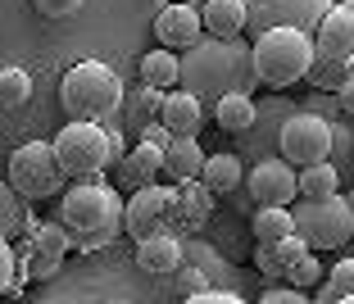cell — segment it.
Wrapping results in <instances>:
<instances>
[{
    "label": "cell",
    "mask_w": 354,
    "mask_h": 304,
    "mask_svg": "<svg viewBox=\"0 0 354 304\" xmlns=\"http://www.w3.org/2000/svg\"><path fill=\"white\" fill-rule=\"evenodd\" d=\"M200 168H205V150H200V137H173L159 155V173H164L173 187L182 182H196Z\"/></svg>",
    "instance_id": "obj_17"
},
{
    "label": "cell",
    "mask_w": 354,
    "mask_h": 304,
    "mask_svg": "<svg viewBox=\"0 0 354 304\" xmlns=\"http://www.w3.org/2000/svg\"><path fill=\"white\" fill-rule=\"evenodd\" d=\"M259 304H313L309 291H295V286H268L259 295Z\"/></svg>",
    "instance_id": "obj_33"
},
{
    "label": "cell",
    "mask_w": 354,
    "mask_h": 304,
    "mask_svg": "<svg viewBox=\"0 0 354 304\" xmlns=\"http://www.w3.org/2000/svg\"><path fill=\"white\" fill-rule=\"evenodd\" d=\"M141 141H146V146H155V150H164L173 137H168V127H164V123H146V127H141Z\"/></svg>",
    "instance_id": "obj_38"
},
{
    "label": "cell",
    "mask_w": 354,
    "mask_h": 304,
    "mask_svg": "<svg viewBox=\"0 0 354 304\" xmlns=\"http://www.w3.org/2000/svg\"><path fill=\"white\" fill-rule=\"evenodd\" d=\"M277 250H281V268H291V263H300L304 254H309V245H304V236H286V241H277Z\"/></svg>",
    "instance_id": "obj_36"
},
{
    "label": "cell",
    "mask_w": 354,
    "mask_h": 304,
    "mask_svg": "<svg viewBox=\"0 0 354 304\" xmlns=\"http://www.w3.org/2000/svg\"><path fill=\"white\" fill-rule=\"evenodd\" d=\"M254 118H259V109H254L250 95H241V91L218 95V105H214V123H218L223 132H250Z\"/></svg>",
    "instance_id": "obj_20"
},
{
    "label": "cell",
    "mask_w": 354,
    "mask_h": 304,
    "mask_svg": "<svg viewBox=\"0 0 354 304\" xmlns=\"http://www.w3.org/2000/svg\"><path fill=\"white\" fill-rule=\"evenodd\" d=\"M200 37H205V28H200V10H191V5L168 0L164 10L155 14V41L164 46V50H191Z\"/></svg>",
    "instance_id": "obj_14"
},
{
    "label": "cell",
    "mask_w": 354,
    "mask_h": 304,
    "mask_svg": "<svg viewBox=\"0 0 354 304\" xmlns=\"http://www.w3.org/2000/svg\"><path fill=\"white\" fill-rule=\"evenodd\" d=\"M68 250H73V241H68V231H64L59 222H32V227L23 231V245L14 250L19 254V263H14V291H19L23 282H50L64 268Z\"/></svg>",
    "instance_id": "obj_7"
},
{
    "label": "cell",
    "mask_w": 354,
    "mask_h": 304,
    "mask_svg": "<svg viewBox=\"0 0 354 304\" xmlns=\"http://www.w3.org/2000/svg\"><path fill=\"white\" fill-rule=\"evenodd\" d=\"M254 241H286L295 231V218H291V209H254Z\"/></svg>",
    "instance_id": "obj_26"
},
{
    "label": "cell",
    "mask_w": 354,
    "mask_h": 304,
    "mask_svg": "<svg viewBox=\"0 0 354 304\" xmlns=\"http://www.w3.org/2000/svg\"><path fill=\"white\" fill-rule=\"evenodd\" d=\"M341 10H345V14H350V19H354V0H345V5H341Z\"/></svg>",
    "instance_id": "obj_43"
},
{
    "label": "cell",
    "mask_w": 354,
    "mask_h": 304,
    "mask_svg": "<svg viewBox=\"0 0 354 304\" xmlns=\"http://www.w3.org/2000/svg\"><path fill=\"white\" fill-rule=\"evenodd\" d=\"M32 222L37 218H32L28 200H23L10 182H0V236H5V241H10V236H23Z\"/></svg>",
    "instance_id": "obj_23"
},
{
    "label": "cell",
    "mask_w": 354,
    "mask_h": 304,
    "mask_svg": "<svg viewBox=\"0 0 354 304\" xmlns=\"http://www.w3.org/2000/svg\"><path fill=\"white\" fill-rule=\"evenodd\" d=\"M14 263H19V254H14V245L0 236V295L14 291Z\"/></svg>",
    "instance_id": "obj_35"
},
{
    "label": "cell",
    "mask_w": 354,
    "mask_h": 304,
    "mask_svg": "<svg viewBox=\"0 0 354 304\" xmlns=\"http://www.w3.org/2000/svg\"><path fill=\"white\" fill-rule=\"evenodd\" d=\"M159 155H164V150L136 141V146L118 159V164H123V182H132V187H150V182H159Z\"/></svg>",
    "instance_id": "obj_22"
},
{
    "label": "cell",
    "mask_w": 354,
    "mask_h": 304,
    "mask_svg": "<svg viewBox=\"0 0 354 304\" xmlns=\"http://www.w3.org/2000/svg\"><path fill=\"white\" fill-rule=\"evenodd\" d=\"M336 105H341L345 114H354V77H345V82L336 86Z\"/></svg>",
    "instance_id": "obj_39"
},
{
    "label": "cell",
    "mask_w": 354,
    "mask_h": 304,
    "mask_svg": "<svg viewBox=\"0 0 354 304\" xmlns=\"http://www.w3.org/2000/svg\"><path fill=\"white\" fill-rule=\"evenodd\" d=\"M177 82H182V91L196 95V100L205 91L227 95V86H232V91H241V95H250V86H254L250 55L241 59L236 41H218V37L205 41V37H200V41L191 46L187 59H177Z\"/></svg>",
    "instance_id": "obj_2"
},
{
    "label": "cell",
    "mask_w": 354,
    "mask_h": 304,
    "mask_svg": "<svg viewBox=\"0 0 354 304\" xmlns=\"http://www.w3.org/2000/svg\"><path fill=\"white\" fill-rule=\"evenodd\" d=\"M159 123L168 127V137H200L205 105H200L191 91H164V100H159Z\"/></svg>",
    "instance_id": "obj_15"
},
{
    "label": "cell",
    "mask_w": 354,
    "mask_h": 304,
    "mask_svg": "<svg viewBox=\"0 0 354 304\" xmlns=\"http://www.w3.org/2000/svg\"><path fill=\"white\" fill-rule=\"evenodd\" d=\"M141 82L155 86V91H173L177 86V55L155 46L150 55H141Z\"/></svg>",
    "instance_id": "obj_25"
},
{
    "label": "cell",
    "mask_w": 354,
    "mask_h": 304,
    "mask_svg": "<svg viewBox=\"0 0 354 304\" xmlns=\"http://www.w3.org/2000/svg\"><path fill=\"white\" fill-rule=\"evenodd\" d=\"M254 268H259V273L263 277H268V282H272V277H286V268H281V250H277V241H259V245H254Z\"/></svg>",
    "instance_id": "obj_31"
},
{
    "label": "cell",
    "mask_w": 354,
    "mask_h": 304,
    "mask_svg": "<svg viewBox=\"0 0 354 304\" xmlns=\"http://www.w3.org/2000/svg\"><path fill=\"white\" fill-rule=\"evenodd\" d=\"M350 209H354V191H350Z\"/></svg>",
    "instance_id": "obj_46"
},
{
    "label": "cell",
    "mask_w": 354,
    "mask_h": 304,
    "mask_svg": "<svg viewBox=\"0 0 354 304\" xmlns=\"http://www.w3.org/2000/svg\"><path fill=\"white\" fill-rule=\"evenodd\" d=\"M214 200L218 196H209L205 182H182V187H173V222L168 227H182V231H196L209 222V213H214Z\"/></svg>",
    "instance_id": "obj_16"
},
{
    "label": "cell",
    "mask_w": 354,
    "mask_h": 304,
    "mask_svg": "<svg viewBox=\"0 0 354 304\" xmlns=\"http://www.w3.org/2000/svg\"><path fill=\"white\" fill-rule=\"evenodd\" d=\"M28 95H32V77L23 73V68H14V64H5V68H0V109L28 105Z\"/></svg>",
    "instance_id": "obj_27"
},
{
    "label": "cell",
    "mask_w": 354,
    "mask_h": 304,
    "mask_svg": "<svg viewBox=\"0 0 354 304\" xmlns=\"http://www.w3.org/2000/svg\"><path fill=\"white\" fill-rule=\"evenodd\" d=\"M200 28L209 37H218V41H236L245 32V5L241 0H209L200 10Z\"/></svg>",
    "instance_id": "obj_19"
},
{
    "label": "cell",
    "mask_w": 354,
    "mask_h": 304,
    "mask_svg": "<svg viewBox=\"0 0 354 304\" xmlns=\"http://www.w3.org/2000/svg\"><path fill=\"white\" fill-rule=\"evenodd\" d=\"M286 277H291V286H295V291H309V286H318V282H323V263L313 259V250H309L300 263H291V268H286Z\"/></svg>",
    "instance_id": "obj_30"
},
{
    "label": "cell",
    "mask_w": 354,
    "mask_h": 304,
    "mask_svg": "<svg viewBox=\"0 0 354 304\" xmlns=\"http://www.w3.org/2000/svg\"><path fill=\"white\" fill-rule=\"evenodd\" d=\"M10 187L19 191L28 205L50 200V196H59V191L68 187V178H64L50 141H23V146L14 150L10 155Z\"/></svg>",
    "instance_id": "obj_8"
},
{
    "label": "cell",
    "mask_w": 354,
    "mask_h": 304,
    "mask_svg": "<svg viewBox=\"0 0 354 304\" xmlns=\"http://www.w3.org/2000/svg\"><path fill=\"white\" fill-rule=\"evenodd\" d=\"M241 5H245V28L254 37L272 32V28L313 32L327 19V10H332V0H241Z\"/></svg>",
    "instance_id": "obj_11"
},
{
    "label": "cell",
    "mask_w": 354,
    "mask_h": 304,
    "mask_svg": "<svg viewBox=\"0 0 354 304\" xmlns=\"http://www.w3.org/2000/svg\"><path fill=\"white\" fill-rule=\"evenodd\" d=\"M200 182H205L209 196H232L241 187V159L236 155H205Z\"/></svg>",
    "instance_id": "obj_21"
},
{
    "label": "cell",
    "mask_w": 354,
    "mask_h": 304,
    "mask_svg": "<svg viewBox=\"0 0 354 304\" xmlns=\"http://www.w3.org/2000/svg\"><path fill=\"white\" fill-rule=\"evenodd\" d=\"M136 263H141V273H150V277H173L177 268H182V241H177L173 231L146 236V241H136Z\"/></svg>",
    "instance_id": "obj_18"
},
{
    "label": "cell",
    "mask_w": 354,
    "mask_h": 304,
    "mask_svg": "<svg viewBox=\"0 0 354 304\" xmlns=\"http://www.w3.org/2000/svg\"><path fill=\"white\" fill-rule=\"evenodd\" d=\"M313 32H318V41H313V68H318V86H323V91L332 86V91H336V86H341V82H336V73H341V64L354 55V19L341 10V5H332V10H327V19L318 23ZM313 68H309V73H313ZM341 77H345V73H341Z\"/></svg>",
    "instance_id": "obj_9"
},
{
    "label": "cell",
    "mask_w": 354,
    "mask_h": 304,
    "mask_svg": "<svg viewBox=\"0 0 354 304\" xmlns=\"http://www.w3.org/2000/svg\"><path fill=\"white\" fill-rule=\"evenodd\" d=\"M177 5H191V10H205L209 0H177Z\"/></svg>",
    "instance_id": "obj_42"
},
{
    "label": "cell",
    "mask_w": 354,
    "mask_h": 304,
    "mask_svg": "<svg viewBox=\"0 0 354 304\" xmlns=\"http://www.w3.org/2000/svg\"><path fill=\"white\" fill-rule=\"evenodd\" d=\"M313 68V32L300 28H272L259 32L250 46V73L254 82L272 86V91H286L291 82L309 77Z\"/></svg>",
    "instance_id": "obj_4"
},
{
    "label": "cell",
    "mask_w": 354,
    "mask_h": 304,
    "mask_svg": "<svg viewBox=\"0 0 354 304\" xmlns=\"http://www.w3.org/2000/svg\"><path fill=\"white\" fill-rule=\"evenodd\" d=\"M123 77L100 59H82L73 64L59 82V105L73 123H104L123 109Z\"/></svg>",
    "instance_id": "obj_3"
},
{
    "label": "cell",
    "mask_w": 354,
    "mask_h": 304,
    "mask_svg": "<svg viewBox=\"0 0 354 304\" xmlns=\"http://www.w3.org/2000/svg\"><path fill=\"white\" fill-rule=\"evenodd\" d=\"M281 159L291 168H309V164H327V155H332V123L318 114H309V109H300V114H291L286 123H281Z\"/></svg>",
    "instance_id": "obj_10"
},
{
    "label": "cell",
    "mask_w": 354,
    "mask_h": 304,
    "mask_svg": "<svg viewBox=\"0 0 354 304\" xmlns=\"http://www.w3.org/2000/svg\"><path fill=\"white\" fill-rule=\"evenodd\" d=\"M250 196L259 209H291L295 205V168L286 159H263L250 173Z\"/></svg>",
    "instance_id": "obj_13"
},
{
    "label": "cell",
    "mask_w": 354,
    "mask_h": 304,
    "mask_svg": "<svg viewBox=\"0 0 354 304\" xmlns=\"http://www.w3.org/2000/svg\"><path fill=\"white\" fill-rule=\"evenodd\" d=\"M168 222H173V182H168V187H159V182L136 187L132 200L123 205V231L136 236V241L159 236V231H173Z\"/></svg>",
    "instance_id": "obj_12"
},
{
    "label": "cell",
    "mask_w": 354,
    "mask_h": 304,
    "mask_svg": "<svg viewBox=\"0 0 354 304\" xmlns=\"http://www.w3.org/2000/svg\"><path fill=\"white\" fill-rule=\"evenodd\" d=\"M291 218H295V236H304L309 250H341L354 236V209L350 200H341V191L323 200H295Z\"/></svg>",
    "instance_id": "obj_6"
},
{
    "label": "cell",
    "mask_w": 354,
    "mask_h": 304,
    "mask_svg": "<svg viewBox=\"0 0 354 304\" xmlns=\"http://www.w3.org/2000/svg\"><path fill=\"white\" fill-rule=\"evenodd\" d=\"M41 19H68V14L82 10V0H32Z\"/></svg>",
    "instance_id": "obj_34"
},
{
    "label": "cell",
    "mask_w": 354,
    "mask_h": 304,
    "mask_svg": "<svg viewBox=\"0 0 354 304\" xmlns=\"http://www.w3.org/2000/svg\"><path fill=\"white\" fill-rule=\"evenodd\" d=\"M341 73H345V77H354V55H350V59L341 64Z\"/></svg>",
    "instance_id": "obj_41"
},
{
    "label": "cell",
    "mask_w": 354,
    "mask_h": 304,
    "mask_svg": "<svg viewBox=\"0 0 354 304\" xmlns=\"http://www.w3.org/2000/svg\"><path fill=\"white\" fill-rule=\"evenodd\" d=\"M159 100H164V91H155V86H146L141 82V91H132V95H123V109L132 114V123H155L159 118Z\"/></svg>",
    "instance_id": "obj_29"
},
{
    "label": "cell",
    "mask_w": 354,
    "mask_h": 304,
    "mask_svg": "<svg viewBox=\"0 0 354 304\" xmlns=\"http://www.w3.org/2000/svg\"><path fill=\"white\" fill-rule=\"evenodd\" d=\"M155 5H159V10H164V5H168V0H155Z\"/></svg>",
    "instance_id": "obj_45"
},
{
    "label": "cell",
    "mask_w": 354,
    "mask_h": 304,
    "mask_svg": "<svg viewBox=\"0 0 354 304\" xmlns=\"http://www.w3.org/2000/svg\"><path fill=\"white\" fill-rule=\"evenodd\" d=\"M114 304H132V300H114Z\"/></svg>",
    "instance_id": "obj_47"
},
{
    "label": "cell",
    "mask_w": 354,
    "mask_h": 304,
    "mask_svg": "<svg viewBox=\"0 0 354 304\" xmlns=\"http://www.w3.org/2000/svg\"><path fill=\"white\" fill-rule=\"evenodd\" d=\"M332 109H341V105H336V100H323V95H318V100L309 105V114H318V118H323V114H332Z\"/></svg>",
    "instance_id": "obj_40"
},
{
    "label": "cell",
    "mask_w": 354,
    "mask_h": 304,
    "mask_svg": "<svg viewBox=\"0 0 354 304\" xmlns=\"http://www.w3.org/2000/svg\"><path fill=\"white\" fill-rule=\"evenodd\" d=\"M341 295H354V259L332 263V273L318 286V304H332V300H341Z\"/></svg>",
    "instance_id": "obj_28"
},
{
    "label": "cell",
    "mask_w": 354,
    "mask_h": 304,
    "mask_svg": "<svg viewBox=\"0 0 354 304\" xmlns=\"http://www.w3.org/2000/svg\"><path fill=\"white\" fill-rule=\"evenodd\" d=\"M332 304H354V295H341V300H332Z\"/></svg>",
    "instance_id": "obj_44"
},
{
    "label": "cell",
    "mask_w": 354,
    "mask_h": 304,
    "mask_svg": "<svg viewBox=\"0 0 354 304\" xmlns=\"http://www.w3.org/2000/svg\"><path fill=\"white\" fill-rule=\"evenodd\" d=\"M336 187H341V178H336L332 159H327V164L295 168V191H300L295 200H323V196H336Z\"/></svg>",
    "instance_id": "obj_24"
},
{
    "label": "cell",
    "mask_w": 354,
    "mask_h": 304,
    "mask_svg": "<svg viewBox=\"0 0 354 304\" xmlns=\"http://www.w3.org/2000/svg\"><path fill=\"white\" fill-rule=\"evenodd\" d=\"M50 150H55V159H59L64 178H73V182H95V178H104V168L114 164L104 123H68V127H59V137L50 141Z\"/></svg>",
    "instance_id": "obj_5"
},
{
    "label": "cell",
    "mask_w": 354,
    "mask_h": 304,
    "mask_svg": "<svg viewBox=\"0 0 354 304\" xmlns=\"http://www.w3.org/2000/svg\"><path fill=\"white\" fill-rule=\"evenodd\" d=\"M173 277H177V291H182V300H187V295H200V291H214V286H209V277L200 273L196 263H187V259H182V268H177Z\"/></svg>",
    "instance_id": "obj_32"
},
{
    "label": "cell",
    "mask_w": 354,
    "mask_h": 304,
    "mask_svg": "<svg viewBox=\"0 0 354 304\" xmlns=\"http://www.w3.org/2000/svg\"><path fill=\"white\" fill-rule=\"evenodd\" d=\"M182 304H245V300H241V295H232V291H218V286H214V291L187 295V300H182Z\"/></svg>",
    "instance_id": "obj_37"
},
{
    "label": "cell",
    "mask_w": 354,
    "mask_h": 304,
    "mask_svg": "<svg viewBox=\"0 0 354 304\" xmlns=\"http://www.w3.org/2000/svg\"><path fill=\"white\" fill-rule=\"evenodd\" d=\"M59 227L68 231L73 250H82V254L104 250L123 231V196L104 178L64 187L59 191Z\"/></svg>",
    "instance_id": "obj_1"
}]
</instances>
